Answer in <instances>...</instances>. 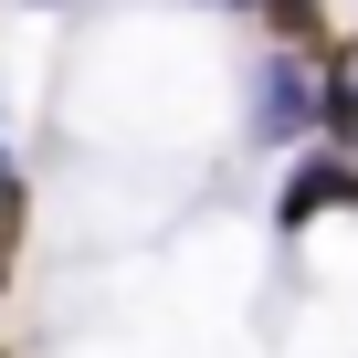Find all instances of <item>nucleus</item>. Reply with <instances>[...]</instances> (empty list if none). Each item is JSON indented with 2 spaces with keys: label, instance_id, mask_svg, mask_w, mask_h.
<instances>
[{
  "label": "nucleus",
  "instance_id": "1",
  "mask_svg": "<svg viewBox=\"0 0 358 358\" xmlns=\"http://www.w3.org/2000/svg\"><path fill=\"white\" fill-rule=\"evenodd\" d=\"M243 127L264 137V148H285V137H316V53H264L253 64V106H243Z\"/></svg>",
  "mask_w": 358,
  "mask_h": 358
},
{
  "label": "nucleus",
  "instance_id": "2",
  "mask_svg": "<svg viewBox=\"0 0 358 358\" xmlns=\"http://www.w3.org/2000/svg\"><path fill=\"white\" fill-rule=\"evenodd\" d=\"M316 211H358V158L348 148H306L274 190V232H306Z\"/></svg>",
  "mask_w": 358,
  "mask_h": 358
},
{
  "label": "nucleus",
  "instance_id": "3",
  "mask_svg": "<svg viewBox=\"0 0 358 358\" xmlns=\"http://www.w3.org/2000/svg\"><path fill=\"white\" fill-rule=\"evenodd\" d=\"M316 64H327V85H316V127H327V148H348V158H358V64H348L337 43H327Z\"/></svg>",
  "mask_w": 358,
  "mask_h": 358
},
{
  "label": "nucleus",
  "instance_id": "4",
  "mask_svg": "<svg viewBox=\"0 0 358 358\" xmlns=\"http://www.w3.org/2000/svg\"><path fill=\"white\" fill-rule=\"evenodd\" d=\"M22 243H32V179L0 158V295L22 285Z\"/></svg>",
  "mask_w": 358,
  "mask_h": 358
},
{
  "label": "nucleus",
  "instance_id": "5",
  "mask_svg": "<svg viewBox=\"0 0 358 358\" xmlns=\"http://www.w3.org/2000/svg\"><path fill=\"white\" fill-rule=\"evenodd\" d=\"M243 11H253L274 43H295V53H327V0H243Z\"/></svg>",
  "mask_w": 358,
  "mask_h": 358
},
{
  "label": "nucleus",
  "instance_id": "6",
  "mask_svg": "<svg viewBox=\"0 0 358 358\" xmlns=\"http://www.w3.org/2000/svg\"><path fill=\"white\" fill-rule=\"evenodd\" d=\"M211 11H243V0H211Z\"/></svg>",
  "mask_w": 358,
  "mask_h": 358
},
{
  "label": "nucleus",
  "instance_id": "7",
  "mask_svg": "<svg viewBox=\"0 0 358 358\" xmlns=\"http://www.w3.org/2000/svg\"><path fill=\"white\" fill-rule=\"evenodd\" d=\"M32 11H53V0H32Z\"/></svg>",
  "mask_w": 358,
  "mask_h": 358
},
{
  "label": "nucleus",
  "instance_id": "8",
  "mask_svg": "<svg viewBox=\"0 0 358 358\" xmlns=\"http://www.w3.org/2000/svg\"><path fill=\"white\" fill-rule=\"evenodd\" d=\"M0 358H11V348H0Z\"/></svg>",
  "mask_w": 358,
  "mask_h": 358
}]
</instances>
